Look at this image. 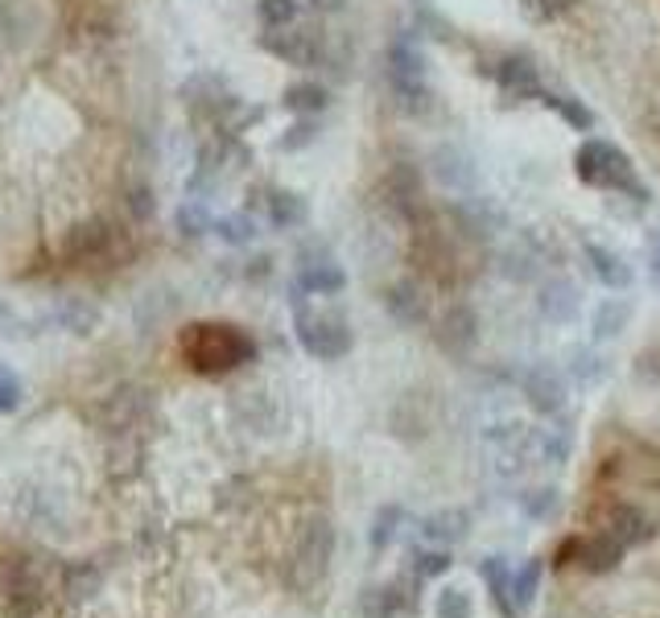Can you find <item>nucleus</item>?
Segmentation results:
<instances>
[{"mask_svg":"<svg viewBox=\"0 0 660 618\" xmlns=\"http://www.w3.org/2000/svg\"><path fill=\"white\" fill-rule=\"evenodd\" d=\"M182 355L199 375H223L248 363L256 355V343L240 326H227V322H199L191 331L182 334Z\"/></svg>","mask_w":660,"mask_h":618,"instance_id":"1","label":"nucleus"},{"mask_svg":"<svg viewBox=\"0 0 660 618\" xmlns=\"http://www.w3.org/2000/svg\"><path fill=\"white\" fill-rule=\"evenodd\" d=\"M573 173L595 190H607V194H631L636 202H648V186L640 182V173L631 170V161L619 153L611 141H590L578 144L573 153Z\"/></svg>","mask_w":660,"mask_h":618,"instance_id":"2","label":"nucleus"},{"mask_svg":"<svg viewBox=\"0 0 660 618\" xmlns=\"http://www.w3.org/2000/svg\"><path fill=\"white\" fill-rule=\"evenodd\" d=\"M50 602V574L30 557L0 561V610L9 618H33Z\"/></svg>","mask_w":660,"mask_h":618,"instance_id":"3","label":"nucleus"},{"mask_svg":"<svg viewBox=\"0 0 660 618\" xmlns=\"http://www.w3.org/2000/svg\"><path fill=\"white\" fill-rule=\"evenodd\" d=\"M294 322H297V343L306 346L314 359H343L352 351V326L338 314H309L306 302L297 297Z\"/></svg>","mask_w":660,"mask_h":618,"instance_id":"4","label":"nucleus"},{"mask_svg":"<svg viewBox=\"0 0 660 618\" xmlns=\"http://www.w3.org/2000/svg\"><path fill=\"white\" fill-rule=\"evenodd\" d=\"M331 553H335V528H331L326 519H309L306 528H302V536H297V548H294L297 581H302V586L318 581V577L326 574Z\"/></svg>","mask_w":660,"mask_h":618,"instance_id":"5","label":"nucleus"},{"mask_svg":"<svg viewBox=\"0 0 660 618\" xmlns=\"http://www.w3.org/2000/svg\"><path fill=\"white\" fill-rule=\"evenodd\" d=\"M520 392H525V401L532 404L541 417H558V413H566V404H570L566 379H561V372L549 367V363L528 367V372L520 375Z\"/></svg>","mask_w":660,"mask_h":618,"instance_id":"6","label":"nucleus"},{"mask_svg":"<svg viewBox=\"0 0 660 618\" xmlns=\"http://www.w3.org/2000/svg\"><path fill=\"white\" fill-rule=\"evenodd\" d=\"M417 577H393L388 586H376V590L364 594V602H359V610H364V618H409L417 615Z\"/></svg>","mask_w":660,"mask_h":618,"instance_id":"7","label":"nucleus"},{"mask_svg":"<svg viewBox=\"0 0 660 618\" xmlns=\"http://www.w3.org/2000/svg\"><path fill=\"white\" fill-rule=\"evenodd\" d=\"M261 45L277 58V62H290V67H314V62L323 58V42H318L314 29H294V26L268 29Z\"/></svg>","mask_w":660,"mask_h":618,"instance_id":"8","label":"nucleus"},{"mask_svg":"<svg viewBox=\"0 0 660 618\" xmlns=\"http://www.w3.org/2000/svg\"><path fill=\"white\" fill-rule=\"evenodd\" d=\"M602 533L611 536L616 545H623V553H628V548L648 545V540L657 536V524H652L636 504H616L607 516H602Z\"/></svg>","mask_w":660,"mask_h":618,"instance_id":"9","label":"nucleus"},{"mask_svg":"<svg viewBox=\"0 0 660 618\" xmlns=\"http://www.w3.org/2000/svg\"><path fill=\"white\" fill-rule=\"evenodd\" d=\"M62 252H67V260H74V264H88V260L112 256V252H116V231L108 227V223H100V219L79 223V227H71V235H67Z\"/></svg>","mask_w":660,"mask_h":618,"instance_id":"10","label":"nucleus"},{"mask_svg":"<svg viewBox=\"0 0 660 618\" xmlns=\"http://www.w3.org/2000/svg\"><path fill=\"white\" fill-rule=\"evenodd\" d=\"M496 83L516 95V100H541V71H537V62L528 54H504L496 62Z\"/></svg>","mask_w":660,"mask_h":618,"instance_id":"11","label":"nucleus"},{"mask_svg":"<svg viewBox=\"0 0 660 618\" xmlns=\"http://www.w3.org/2000/svg\"><path fill=\"white\" fill-rule=\"evenodd\" d=\"M619 561H623V545H616L607 533L595 536H578V548H573V569H582L590 577L616 574Z\"/></svg>","mask_w":660,"mask_h":618,"instance_id":"12","label":"nucleus"},{"mask_svg":"<svg viewBox=\"0 0 660 618\" xmlns=\"http://www.w3.org/2000/svg\"><path fill=\"white\" fill-rule=\"evenodd\" d=\"M537 310H541L554 326H570L573 317L582 314V293H578L573 281L554 276V281H545L541 293H537Z\"/></svg>","mask_w":660,"mask_h":618,"instance_id":"13","label":"nucleus"},{"mask_svg":"<svg viewBox=\"0 0 660 618\" xmlns=\"http://www.w3.org/2000/svg\"><path fill=\"white\" fill-rule=\"evenodd\" d=\"M582 256H587V269H590V276L599 281V285H607V288H628L631 281H636V273H631V264L623 256H619L616 247H607V244H595V240H587L582 244Z\"/></svg>","mask_w":660,"mask_h":618,"instance_id":"14","label":"nucleus"},{"mask_svg":"<svg viewBox=\"0 0 660 618\" xmlns=\"http://www.w3.org/2000/svg\"><path fill=\"white\" fill-rule=\"evenodd\" d=\"M434 178H438L450 194H470L475 182H479V173H475L467 153H463V149H450V144H441L438 153H434Z\"/></svg>","mask_w":660,"mask_h":618,"instance_id":"15","label":"nucleus"},{"mask_svg":"<svg viewBox=\"0 0 660 618\" xmlns=\"http://www.w3.org/2000/svg\"><path fill=\"white\" fill-rule=\"evenodd\" d=\"M631 322V302L628 297H602L590 310V338L595 343H616L619 334L628 331Z\"/></svg>","mask_w":660,"mask_h":618,"instance_id":"16","label":"nucleus"},{"mask_svg":"<svg viewBox=\"0 0 660 618\" xmlns=\"http://www.w3.org/2000/svg\"><path fill=\"white\" fill-rule=\"evenodd\" d=\"M479 577H484L487 594H491V606H496L504 618H520V610L512 606V565L508 557H484L479 561Z\"/></svg>","mask_w":660,"mask_h":618,"instance_id":"17","label":"nucleus"},{"mask_svg":"<svg viewBox=\"0 0 660 618\" xmlns=\"http://www.w3.org/2000/svg\"><path fill=\"white\" fill-rule=\"evenodd\" d=\"M470 533V516L458 511V507H446V511H434L429 519H422V540L438 548H450L458 540H467Z\"/></svg>","mask_w":660,"mask_h":618,"instance_id":"18","label":"nucleus"},{"mask_svg":"<svg viewBox=\"0 0 660 618\" xmlns=\"http://www.w3.org/2000/svg\"><path fill=\"white\" fill-rule=\"evenodd\" d=\"M384 310H388L400 326H422L429 317L426 297H422V288L413 285V281H400V285L388 288V293H384Z\"/></svg>","mask_w":660,"mask_h":618,"instance_id":"19","label":"nucleus"},{"mask_svg":"<svg viewBox=\"0 0 660 618\" xmlns=\"http://www.w3.org/2000/svg\"><path fill=\"white\" fill-rule=\"evenodd\" d=\"M475 338H479V317H475V310H470V305H455L450 314L441 317L438 343L446 346V351L463 355V351H470V346H475Z\"/></svg>","mask_w":660,"mask_h":618,"instance_id":"20","label":"nucleus"},{"mask_svg":"<svg viewBox=\"0 0 660 618\" xmlns=\"http://www.w3.org/2000/svg\"><path fill=\"white\" fill-rule=\"evenodd\" d=\"M393 79H426V54L413 38H396L388 45V83Z\"/></svg>","mask_w":660,"mask_h":618,"instance_id":"21","label":"nucleus"},{"mask_svg":"<svg viewBox=\"0 0 660 618\" xmlns=\"http://www.w3.org/2000/svg\"><path fill=\"white\" fill-rule=\"evenodd\" d=\"M306 219H309L306 199H297L290 190H273V194H268V223H273V227L297 231V227H306Z\"/></svg>","mask_w":660,"mask_h":618,"instance_id":"22","label":"nucleus"},{"mask_svg":"<svg viewBox=\"0 0 660 618\" xmlns=\"http://www.w3.org/2000/svg\"><path fill=\"white\" fill-rule=\"evenodd\" d=\"M297 285H302V293H314V297H335V293L347 288V276H343L335 260H323V264H306Z\"/></svg>","mask_w":660,"mask_h":618,"instance_id":"23","label":"nucleus"},{"mask_svg":"<svg viewBox=\"0 0 660 618\" xmlns=\"http://www.w3.org/2000/svg\"><path fill=\"white\" fill-rule=\"evenodd\" d=\"M541 581H545V561H541V557H528L520 569H512V606H516V610H528V606L537 602Z\"/></svg>","mask_w":660,"mask_h":618,"instance_id":"24","label":"nucleus"},{"mask_svg":"<svg viewBox=\"0 0 660 618\" xmlns=\"http://www.w3.org/2000/svg\"><path fill=\"white\" fill-rule=\"evenodd\" d=\"M103 586V574L100 565L91 561H71L67 569H62V594L67 598H74V602H83V598H91V594Z\"/></svg>","mask_w":660,"mask_h":618,"instance_id":"25","label":"nucleus"},{"mask_svg":"<svg viewBox=\"0 0 660 618\" xmlns=\"http://www.w3.org/2000/svg\"><path fill=\"white\" fill-rule=\"evenodd\" d=\"M541 100H545V108L554 115H561L570 129H578V132H590L595 129V112H590L587 103L578 100V95H561V91H541Z\"/></svg>","mask_w":660,"mask_h":618,"instance_id":"26","label":"nucleus"},{"mask_svg":"<svg viewBox=\"0 0 660 618\" xmlns=\"http://www.w3.org/2000/svg\"><path fill=\"white\" fill-rule=\"evenodd\" d=\"M566 372L578 379V384H602L607 379V372H611V363L602 359L595 346H578V351H570V363H566Z\"/></svg>","mask_w":660,"mask_h":618,"instance_id":"27","label":"nucleus"},{"mask_svg":"<svg viewBox=\"0 0 660 618\" xmlns=\"http://www.w3.org/2000/svg\"><path fill=\"white\" fill-rule=\"evenodd\" d=\"M326 87L323 83H294V87H285V95H281V103L290 108L294 115H318L326 108Z\"/></svg>","mask_w":660,"mask_h":618,"instance_id":"28","label":"nucleus"},{"mask_svg":"<svg viewBox=\"0 0 660 618\" xmlns=\"http://www.w3.org/2000/svg\"><path fill=\"white\" fill-rule=\"evenodd\" d=\"M455 569V557H450V548H417L413 553V569L409 574L417 577V581H434V577H446Z\"/></svg>","mask_w":660,"mask_h":618,"instance_id":"29","label":"nucleus"},{"mask_svg":"<svg viewBox=\"0 0 660 618\" xmlns=\"http://www.w3.org/2000/svg\"><path fill=\"white\" fill-rule=\"evenodd\" d=\"M393 95L400 103V112L409 115H426L434 108V95H429L426 79H393Z\"/></svg>","mask_w":660,"mask_h":618,"instance_id":"30","label":"nucleus"},{"mask_svg":"<svg viewBox=\"0 0 660 618\" xmlns=\"http://www.w3.org/2000/svg\"><path fill=\"white\" fill-rule=\"evenodd\" d=\"M405 507L400 504H388V507H380L376 511V519H372V548L380 553V548H388L400 536V528H405Z\"/></svg>","mask_w":660,"mask_h":618,"instance_id":"31","label":"nucleus"},{"mask_svg":"<svg viewBox=\"0 0 660 618\" xmlns=\"http://www.w3.org/2000/svg\"><path fill=\"white\" fill-rule=\"evenodd\" d=\"M561 507V490L558 487H528L525 495H520V511H525L528 519H554Z\"/></svg>","mask_w":660,"mask_h":618,"instance_id":"32","label":"nucleus"},{"mask_svg":"<svg viewBox=\"0 0 660 618\" xmlns=\"http://www.w3.org/2000/svg\"><path fill=\"white\" fill-rule=\"evenodd\" d=\"M297 13H302V4H297V0H256V17H261L264 29L294 26Z\"/></svg>","mask_w":660,"mask_h":618,"instance_id":"33","label":"nucleus"},{"mask_svg":"<svg viewBox=\"0 0 660 618\" xmlns=\"http://www.w3.org/2000/svg\"><path fill=\"white\" fill-rule=\"evenodd\" d=\"M215 231H220V240L244 247V244L256 240V219H252L248 211H240V215H223L220 223H215Z\"/></svg>","mask_w":660,"mask_h":618,"instance_id":"34","label":"nucleus"},{"mask_svg":"<svg viewBox=\"0 0 660 618\" xmlns=\"http://www.w3.org/2000/svg\"><path fill=\"white\" fill-rule=\"evenodd\" d=\"M434 615L438 618H475V602H470L467 590L446 586V590L438 594V602H434Z\"/></svg>","mask_w":660,"mask_h":618,"instance_id":"35","label":"nucleus"},{"mask_svg":"<svg viewBox=\"0 0 660 618\" xmlns=\"http://www.w3.org/2000/svg\"><path fill=\"white\" fill-rule=\"evenodd\" d=\"M314 141H318V124H314L309 115H302V120H297L294 129L285 132L277 144L285 149V153H297V149H306V144H314Z\"/></svg>","mask_w":660,"mask_h":618,"instance_id":"36","label":"nucleus"},{"mask_svg":"<svg viewBox=\"0 0 660 618\" xmlns=\"http://www.w3.org/2000/svg\"><path fill=\"white\" fill-rule=\"evenodd\" d=\"M124 211H129L136 223H149V219H153V211H158V199H153V190H149V186H132L129 199H124Z\"/></svg>","mask_w":660,"mask_h":618,"instance_id":"37","label":"nucleus"},{"mask_svg":"<svg viewBox=\"0 0 660 618\" xmlns=\"http://www.w3.org/2000/svg\"><path fill=\"white\" fill-rule=\"evenodd\" d=\"M177 227L186 231V235H203L211 223H206V215H203V206H199V202H186V206L177 211Z\"/></svg>","mask_w":660,"mask_h":618,"instance_id":"38","label":"nucleus"},{"mask_svg":"<svg viewBox=\"0 0 660 618\" xmlns=\"http://www.w3.org/2000/svg\"><path fill=\"white\" fill-rule=\"evenodd\" d=\"M525 9H532V13L545 17V21H554V17H561L570 9V0H525Z\"/></svg>","mask_w":660,"mask_h":618,"instance_id":"39","label":"nucleus"},{"mask_svg":"<svg viewBox=\"0 0 660 618\" xmlns=\"http://www.w3.org/2000/svg\"><path fill=\"white\" fill-rule=\"evenodd\" d=\"M573 548H578V536H566V540L558 545V553H554L558 569H573Z\"/></svg>","mask_w":660,"mask_h":618,"instance_id":"40","label":"nucleus"},{"mask_svg":"<svg viewBox=\"0 0 660 618\" xmlns=\"http://www.w3.org/2000/svg\"><path fill=\"white\" fill-rule=\"evenodd\" d=\"M648 273H652V281L660 285V231L648 240Z\"/></svg>","mask_w":660,"mask_h":618,"instance_id":"41","label":"nucleus"},{"mask_svg":"<svg viewBox=\"0 0 660 618\" xmlns=\"http://www.w3.org/2000/svg\"><path fill=\"white\" fill-rule=\"evenodd\" d=\"M314 4H323V9H338L343 0H314Z\"/></svg>","mask_w":660,"mask_h":618,"instance_id":"42","label":"nucleus"}]
</instances>
